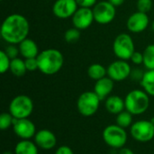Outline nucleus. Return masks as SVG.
<instances>
[{
	"instance_id": "31",
	"label": "nucleus",
	"mask_w": 154,
	"mask_h": 154,
	"mask_svg": "<svg viewBox=\"0 0 154 154\" xmlns=\"http://www.w3.org/2000/svg\"><path fill=\"white\" fill-rule=\"evenodd\" d=\"M130 60L132 61V63L135 64V65H141L143 64V52L140 51H134L130 59Z\"/></svg>"
},
{
	"instance_id": "2",
	"label": "nucleus",
	"mask_w": 154,
	"mask_h": 154,
	"mask_svg": "<svg viewBox=\"0 0 154 154\" xmlns=\"http://www.w3.org/2000/svg\"><path fill=\"white\" fill-rule=\"evenodd\" d=\"M38 70L42 74L51 76L57 74L64 64V57L57 49H46L37 56Z\"/></svg>"
},
{
	"instance_id": "10",
	"label": "nucleus",
	"mask_w": 154,
	"mask_h": 154,
	"mask_svg": "<svg viewBox=\"0 0 154 154\" xmlns=\"http://www.w3.org/2000/svg\"><path fill=\"white\" fill-rule=\"evenodd\" d=\"M107 77L113 79L115 82H120L125 80L131 76L132 68L127 60H116L110 63L106 68Z\"/></svg>"
},
{
	"instance_id": "16",
	"label": "nucleus",
	"mask_w": 154,
	"mask_h": 154,
	"mask_svg": "<svg viewBox=\"0 0 154 154\" xmlns=\"http://www.w3.org/2000/svg\"><path fill=\"white\" fill-rule=\"evenodd\" d=\"M115 87V81L109 77H105L96 81L94 87V92L98 96L100 100H106L112 93Z\"/></svg>"
},
{
	"instance_id": "1",
	"label": "nucleus",
	"mask_w": 154,
	"mask_h": 154,
	"mask_svg": "<svg viewBox=\"0 0 154 154\" xmlns=\"http://www.w3.org/2000/svg\"><path fill=\"white\" fill-rule=\"evenodd\" d=\"M30 24L25 16L20 14H11L5 18L1 24L0 34L8 44L18 45L28 38Z\"/></svg>"
},
{
	"instance_id": "33",
	"label": "nucleus",
	"mask_w": 154,
	"mask_h": 154,
	"mask_svg": "<svg viewBox=\"0 0 154 154\" xmlns=\"http://www.w3.org/2000/svg\"><path fill=\"white\" fill-rule=\"evenodd\" d=\"M143 74L144 72L141 69H132V73H131V78L134 79V80H139L141 81L143 77Z\"/></svg>"
},
{
	"instance_id": "36",
	"label": "nucleus",
	"mask_w": 154,
	"mask_h": 154,
	"mask_svg": "<svg viewBox=\"0 0 154 154\" xmlns=\"http://www.w3.org/2000/svg\"><path fill=\"white\" fill-rule=\"evenodd\" d=\"M118 154H134V152L129 149V148H126V147H123L119 150V152Z\"/></svg>"
},
{
	"instance_id": "8",
	"label": "nucleus",
	"mask_w": 154,
	"mask_h": 154,
	"mask_svg": "<svg viewBox=\"0 0 154 154\" xmlns=\"http://www.w3.org/2000/svg\"><path fill=\"white\" fill-rule=\"evenodd\" d=\"M116 7L107 0L97 2L92 8L95 22L98 24L106 25L114 21L116 15Z\"/></svg>"
},
{
	"instance_id": "30",
	"label": "nucleus",
	"mask_w": 154,
	"mask_h": 154,
	"mask_svg": "<svg viewBox=\"0 0 154 154\" xmlns=\"http://www.w3.org/2000/svg\"><path fill=\"white\" fill-rule=\"evenodd\" d=\"M25 66L27 69V71H35L38 69V61L37 58H30L25 59Z\"/></svg>"
},
{
	"instance_id": "28",
	"label": "nucleus",
	"mask_w": 154,
	"mask_h": 154,
	"mask_svg": "<svg viewBox=\"0 0 154 154\" xmlns=\"http://www.w3.org/2000/svg\"><path fill=\"white\" fill-rule=\"evenodd\" d=\"M136 7L137 11L147 14L152 7V0H137Z\"/></svg>"
},
{
	"instance_id": "6",
	"label": "nucleus",
	"mask_w": 154,
	"mask_h": 154,
	"mask_svg": "<svg viewBox=\"0 0 154 154\" xmlns=\"http://www.w3.org/2000/svg\"><path fill=\"white\" fill-rule=\"evenodd\" d=\"M33 111V102L26 95L14 97L9 104V113L17 119L28 118Z\"/></svg>"
},
{
	"instance_id": "22",
	"label": "nucleus",
	"mask_w": 154,
	"mask_h": 154,
	"mask_svg": "<svg viewBox=\"0 0 154 154\" xmlns=\"http://www.w3.org/2000/svg\"><path fill=\"white\" fill-rule=\"evenodd\" d=\"M9 70L15 77H23L27 71V69L25 66V60L18 57L11 60Z\"/></svg>"
},
{
	"instance_id": "20",
	"label": "nucleus",
	"mask_w": 154,
	"mask_h": 154,
	"mask_svg": "<svg viewBox=\"0 0 154 154\" xmlns=\"http://www.w3.org/2000/svg\"><path fill=\"white\" fill-rule=\"evenodd\" d=\"M140 84L143 89L151 97H154V69H147Z\"/></svg>"
},
{
	"instance_id": "9",
	"label": "nucleus",
	"mask_w": 154,
	"mask_h": 154,
	"mask_svg": "<svg viewBox=\"0 0 154 154\" xmlns=\"http://www.w3.org/2000/svg\"><path fill=\"white\" fill-rule=\"evenodd\" d=\"M132 137L139 143H148L154 138V125L150 120H140L130 128Z\"/></svg>"
},
{
	"instance_id": "7",
	"label": "nucleus",
	"mask_w": 154,
	"mask_h": 154,
	"mask_svg": "<svg viewBox=\"0 0 154 154\" xmlns=\"http://www.w3.org/2000/svg\"><path fill=\"white\" fill-rule=\"evenodd\" d=\"M100 101V98L94 91L83 92L77 100L78 111L83 116H92L97 112Z\"/></svg>"
},
{
	"instance_id": "5",
	"label": "nucleus",
	"mask_w": 154,
	"mask_h": 154,
	"mask_svg": "<svg viewBox=\"0 0 154 154\" xmlns=\"http://www.w3.org/2000/svg\"><path fill=\"white\" fill-rule=\"evenodd\" d=\"M113 51L119 60H129L135 51L134 42L130 34L125 32L118 34L113 42Z\"/></svg>"
},
{
	"instance_id": "39",
	"label": "nucleus",
	"mask_w": 154,
	"mask_h": 154,
	"mask_svg": "<svg viewBox=\"0 0 154 154\" xmlns=\"http://www.w3.org/2000/svg\"><path fill=\"white\" fill-rule=\"evenodd\" d=\"M150 121H151V122H152V124L154 125V117H152V119H151Z\"/></svg>"
},
{
	"instance_id": "38",
	"label": "nucleus",
	"mask_w": 154,
	"mask_h": 154,
	"mask_svg": "<svg viewBox=\"0 0 154 154\" xmlns=\"http://www.w3.org/2000/svg\"><path fill=\"white\" fill-rule=\"evenodd\" d=\"M152 30L154 32V20H153V22L152 23Z\"/></svg>"
},
{
	"instance_id": "26",
	"label": "nucleus",
	"mask_w": 154,
	"mask_h": 154,
	"mask_svg": "<svg viewBox=\"0 0 154 154\" xmlns=\"http://www.w3.org/2000/svg\"><path fill=\"white\" fill-rule=\"evenodd\" d=\"M80 38V31L75 27L68 29L64 33V40L68 43H74Z\"/></svg>"
},
{
	"instance_id": "29",
	"label": "nucleus",
	"mask_w": 154,
	"mask_h": 154,
	"mask_svg": "<svg viewBox=\"0 0 154 154\" xmlns=\"http://www.w3.org/2000/svg\"><path fill=\"white\" fill-rule=\"evenodd\" d=\"M5 53L7 54V56L13 60V59H15L18 57V55L20 54V51H19V48L18 46H16L15 44H9L5 50Z\"/></svg>"
},
{
	"instance_id": "15",
	"label": "nucleus",
	"mask_w": 154,
	"mask_h": 154,
	"mask_svg": "<svg viewBox=\"0 0 154 154\" xmlns=\"http://www.w3.org/2000/svg\"><path fill=\"white\" fill-rule=\"evenodd\" d=\"M33 139V142L36 143L38 148L44 151L51 150L57 144L56 135L48 129H42L40 131H37Z\"/></svg>"
},
{
	"instance_id": "23",
	"label": "nucleus",
	"mask_w": 154,
	"mask_h": 154,
	"mask_svg": "<svg viewBox=\"0 0 154 154\" xmlns=\"http://www.w3.org/2000/svg\"><path fill=\"white\" fill-rule=\"evenodd\" d=\"M143 65L146 69H154V44H149L144 49Z\"/></svg>"
},
{
	"instance_id": "34",
	"label": "nucleus",
	"mask_w": 154,
	"mask_h": 154,
	"mask_svg": "<svg viewBox=\"0 0 154 154\" xmlns=\"http://www.w3.org/2000/svg\"><path fill=\"white\" fill-rule=\"evenodd\" d=\"M54 154H74L72 149L67 145H61L57 148Z\"/></svg>"
},
{
	"instance_id": "40",
	"label": "nucleus",
	"mask_w": 154,
	"mask_h": 154,
	"mask_svg": "<svg viewBox=\"0 0 154 154\" xmlns=\"http://www.w3.org/2000/svg\"><path fill=\"white\" fill-rule=\"evenodd\" d=\"M1 1H3V0H1Z\"/></svg>"
},
{
	"instance_id": "3",
	"label": "nucleus",
	"mask_w": 154,
	"mask_h": 154,
	"mask_svg": "<svg viewBox=\"0 0 154 154\" xmlns=\"http://www.w3.org/2000/svg\"><path fill=\"white\" fill-rule=\"evenodd\" d=\"M125 110L133 116L144 114L150 106V96L143 89H134L125 97Z\"/></svg>"
},
{
	"instance_id": "13",
	"label": "nucleus",
	"mask_w": 154,
	"mask_h": 154,
	"mask_svg": "<svg viewBox=\"0 0 154 154\" xmlns=\"http://www.w3.org/2000/svg\"><path fill=\"white\" fill-rule=\"evenodd\" d=\"M150 23V19L147 14L136 11L133 13L126 21V28L133 33H140L144 32Z\"/></svg>"
},
{
	"instance_id": "27",
	"label": "nucleus",
	"mask_w": 154,
	"mask_h": 154,
	"mask_svg": "<svg viewBox=\"0 0 154 154\" xmlns=\"http://www.w3.org/2000/svg\"><path fill=\"white\" fill-rule=\"evenodd\" d=\"M11 64V59L7 56L5 50L0 51V72L5 74L9 70Z\"/></svg>"
},
{
	"instance_id": "32",
	"label": "nucleus",
	"mask_w": 154,
	"mask_h": 154,
	"mask_svg": "<svg viewBox=\"0 0 154 154\" xmlns=\"http://www.w3.org/2000/svg\"><path fill=\"white\" fill-rule=\"evenodd\" d=\"M79 7H87V8H93L97 3V0H76Z\"/></svg>"
},
{
	"instance_id": "4",
	"label": "nucleus",
	"mask_w": 154,
	"mask_h": 154,
	"mask_svg": "<svg viewBox=\"0 0 154 154\" xmlns=\"http://www.w3.org/2000/svg\"><path fill=\"white\" fill-rule=\"evenodd\" d=\"M102 136L106 144L114 149H121L125 147L128 138L125 129L118 125H107L104 129Z\"/></svg>"
},
{
	"instance_id": "14",
	"label": "nucleus",
	"mask_w": 154,
	"mask_h": 154,
	"mask_svg": "<svg viewBox=\"0 0 154 154\" xmlns=\"http://www.w3.org/2000/svg\"><path fill=\"white\" fill-rule=\"evenodd\" d=\"M71 19L73 26L79 31L88 29L95 22L92 8L87 7H79Z\"/></svg>"
},
{
	"instance_id": "19",
	"label": "nucleus",
	"mask_w": 154,
	"mask_h": 154,
	"mask_svg": "<svg viewBox=\"0 0 154 154\" xmlns=\"http://www.w3.org/2000/svg\"><path fill=\"white\" fill-rule=\"evenodd\" d=\"M38 146L30 140H21L14 147V154H38Z\"/></svg>"
},
{
	"instance_id": "11",
	"label": "nucleus",
	"mask_w": 154,
	"mask_h": 154,
	"mask_svg": "<svg viewBox=\"0 0 154 154\" xmlns=\"http://www.w3.org/2000/svg\"><path fill=\"white\" fill-rule=\"evenodd\" d=\"M13 130L21 140H30L31 138H33L37 133L35 125L28 118H14Z\"/></svg>"
},
{
	"instance_id": "25",
	"label": "nucleus",
	"mask_w": 154,
	"mask_h": 154,
	"mask_svg": "<svg viewBox=\"0 0 154 154\" xmlns=\"http://www.w3.org/2000/svg\"><path fill=\"white\" fill-rule=\"evenodd\" d=\"M14 121V117L8 112V113H2L0 115V129L5 131L9 129L11 126L13 127Z\"/></svg>"
},
{
	"instance_id": "17",
	"label": "nucleus",
	"mask_w": 154,
	"mask_h": 154,
	"mask_svg": "<svg viewBox=\"0 0 154 154\" xmlns=\"http://www.w3.org/2000/svg\"><path fill=\"white\" fill-rule=\"evenodd\" d=\"M18 48L20 55L24 60L30 58H37L40 53L37 43L30 38H26L22 42H20L18 44Z\"/></svg>"
},
{
	"instance_id": "12",
	"label": "nucleus",
	"mask_w": 154,
	"mask_h": 154,
	"mask_svg": "<svg viewBox=\"0 0 154 154\" xmlns=\"http://www.w3.org/2000/svg\"><path fill=\"white\" fill-rule=\"evenodd\" d=\"M78 8L76 0H56L52 5V13L60 19H68L74 15Z\"/></svg>"
},
{
	"instance_id": "24",
	"label": "nucleus",
	"mask_w": 154,
	"mask_h": 154,
	"mask_svg": "<svg viewBox=\"0 0 154 154\" xmlns=\"http://www.w3.org/2000/svg\"><path fill=\"white\" fill-rule=\"evenodd\" d=\"M116 125L125 129L131 127L133 125V115L130 112L124 110L120 114L116 115Z\"/></svg>"
},
{
	"instance_id": "18",
	"label": "nucleus",
	"mask_w": 154,
	"mask_h": 154,
	"mask_svg": "<svg viewBox=\"0 0 154 154\" xmlns=\"http://www.w3.org/2000/svg\"><path fill=\"white\" fill-rule=\"evenodd\" d=\"M105 107L107 112L112 115H118L125 110V99L119 96H109L105 100Z\"/></svg>"
},
{
	"instance_id": "21",
	"label": "nucleus",
	"mask_w": 154,
	"mask_h": 154,
	"mask_svg": "<svg viewBox=\"0 0 154 154\" xmlns=\"http://www.w3.org/2000/svg\"><path fill=\"white\" fill-rule=\"evenodd\" d=\"M87 72H88V76L95 81H97L107 76L106 68H105L102 64H99V63L91 64L88 68Z\"/></svg>"
},
{
	"instance_id": "37",
	"label": "nucleus",
	"mask_w": 154,
	"mask_h": 154,
	"mask_svg": "<svg viewBox=\"0 0 154 154\" xmlns=\"http://www.w3.org/2000/svg\"><path fill=\"white\" fill-rule=\"evenodd\" d=\"M3 154H14L12 152H9V151H7V152H3Z\"/></svg>"
},
{
	"instance_id": "35",
	"label": "nucleus",
	"mask_w": 154,
	"mask_h": 154,
	"mask_svg": "<svg viewBox=\"0 0 154 154\" xmlns=\"http://www.w3.org/2000/svg\"><path fill=\"white\" fill-rule=\"evenodd\" d=\"M110 4H112L114 6H116V7H117V6H120V5H122L124 3H125V0H107Z\"/></svg>"
}]
</instances>
